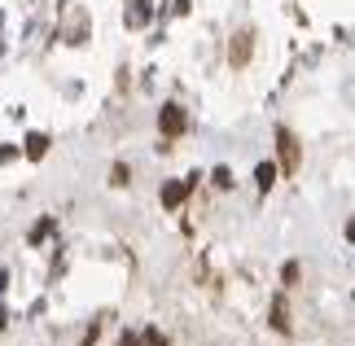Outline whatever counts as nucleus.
Segmentation results:
<instances>
[{
  "label": "nucleus",
  "instance_id": "9b49d317",
  "mask_svg": "<svg viewBox=\"0 0 355 346\" xmlns=\"http://www.w3.org/2000/svg\"><path fill=\"white\" fill-rule=\"evenodd\" d=\"M119 346H141V338H136V334H123V338H119Z\"/></svg>",
  "mask_w": 355,
  "mask_h": 346
},
{
  "label": "nucleus",
  "instance_id": "f257e3e1",
  "mask_svg": "<svg viewBox=\"0 0 355 346\" xmlns=\"http://www.w3.org/2000/svg\"><path fill=\"white\" fill-rule=\"evenodd\" d=\"M277 149H281V171L285 175H294L298 167H303V149H298L290 128H277Z\"/></svg>",
  "mask_w": 355,
  "mask_h": 346
},
{
  "label": "nucleus",
  "instance_id": "6e6552de",
  "mask_svg": "<svg viewBox=\"0 0 355 346\" xmlns=\"http://www.w3.org/2000/svg\"><path fill=\"white\" fill-rule=\"evenodd\" d=\"M26 145H31V149H26V154H31V158H44V136H31V141H26Z\"/></svg>",
  "mask_w": 355,
  "mask_h": 346
},
{
  "label": "nucleus",
  "instance_id": "9d476101",
  "mask_svg": "<svg viewBox=\"0 0 355 346\" xmlns=\"http://www.w3.org/2000/svg\"><path fill=\"white\" fill-rule=\"evenodd\" d=\"M97 334H101V325H92L88 334H84V342H79V346H97Z\"/></svg>",
  "mask_w": 355,
  "mask_h": 346
},
{
  "label": "nucleus",
  "instance_id": "f03ea898",
  "mask_svg": "<svg viewBox=\"0 0 355 346\" xmlns=\"http://www.w3.org/2000/svg\"><path fill=\"white\" fill-rule=\"evenodd\" d=\"M184 128H189V114L180 105H162V114H158V132L162 136H184Z\"/></svg>",
  "mask_w": 355,
  "mask_h": 346
},
{
  "label": "nucleus",
  "instance_id": "20e7f679",
  "mask_svg": "<svg viewBox=\"0 0 355 346\" xmlns=\"http://www.w3.org/2000/svg\"><path fill=\"white\" fill-rule=\"evenodd\" d=\"M254 180H259V189H272V184H277V167H272V162H259Z\"/></svg>",
  "mask_w": 355,
  "mask_h": 346
},
{
  "label": "nucleus",
  "instance_id": "7ed1b4c3",
  "mask_svg": "<svg viewBox=\"0 0 355 346\" xmlns=\"http://www.w3.org/2000/svg\"><path fill=\"white\" fill-rule=\"evenodd\" d=\"M198 184V175H189V180H175V184H167V189H162V206H171V211H175V206H180L184 198H189V189H193Z\"/></svg>",
  "mask_w": 355,
  "mask_h": 346
},
{
  "label": "nucleus",
  "instance_id": "39448f33",
  "mask_svg": "<svg viewBox=\"0 0 355 346\" xmlns=\"http://www.w3.org/2000/svg\"><path fill=\"white\" fill-rule=\"evenodd\" d=\"M250 44H254V35H250V31H241V35H237V53H233V62H237V66L250 58Z\"/></svg>",
  "mask_w": 355,
  "mask_h": 346
},
{
  "label": "nucleus",
  "instance_id": "0eeeda50",
  "mask_svg": "<svg viewBox=\"0 0 355 346\" xmlns=\"http://www.w3.org/2000/svg\"><path fill=\"white\" fill-rule=\"evenodd\" d=\"M49 232H53V219H40V224L31 228V241H44V237H49Z\"/></svg>",
  "mask_w": 355,
  "mask_h": 346
},
{
  "label": "nucleus",
  "instance_id": "1a4fd4ad",
  "mask_svg": "<svg viewBox=\"0 0 355 346\" xmlns=\"http://www.w3.org/2000/svg\"><path fill=\"white\" fill-rule=\"evenodd\" d=\"M141 346H167V342H162V334H158V329H145V338H141Z\"/></svg>",
  "mask_w": 355,
  "mask_h": 346
},
{
  "label": "nucleus",
  "instance_id": "423d86ee",
  "mask_svg": "<svg viewBox=\"0 0 355 346\" xmlns=\"http://www.w3.org/2000/svg\"><path fill=\"white\" fill-rule=\"evenodd\" d=\"M272 325H277L281 334H285V329H290V320H285V302H281V298L272 302Z\"/></svg>",
  "mask_w": 355,
  "mask_h": 346
}]
</instances>
